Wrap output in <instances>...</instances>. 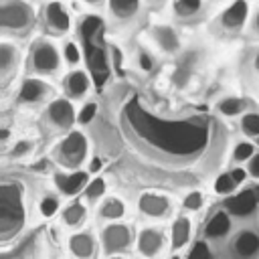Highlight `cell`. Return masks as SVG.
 I'll list each match as a JSON object with an SVG mask.
<instances>
[{
    "mask_svg": "<svg viewBox=\"0 0 259 259\" xmlns=\"http://www.w3.org/2000/svg\"><path fill=\"white\" fill-rule=\"evenodd\" d=\"M87 156V140L81 132H71L57 148V160L61 166L77 168Z\"/></svg>",
    "mask_w": 259,
    "mask_h": 259,
    "instance_id": "obj_1",
    "label": "cell"
},
{
    "mask_svg": "<svg viewBox=\"0 0 259 259\" xmlns=\"http://www.w3.org/2000/svg\"><path fill=\"white\" fill-rule=\"evenodd\" d=\"M32 22V10L16 0H4L0 6V24L4 28L22 30Z\"/></svg>",
    "mask_w": 259,
    "mask_h": 259,
    "instance_id": "obj_2",
    "label": "cell"
},
{
    "mask_svg": "<svg viewBox=\"0 0 259 259\" xmlns=\"http://www.w3.org/2000/svg\"><path fill=\"white\" fill-rule=\"evenodd\" d=\"M101 243H103V251L107 255L119 253V251L130 247V243H132V229L127 225H109L101 233Z\"/></svg>",
    "mask_w": 259,
    "mask_h": 259,
    "instance_id": "obj_3",
    "label": "cell"
},
{
    "mask_svg": "<svg viewBox=\"0 0 259 259\" xmlns=\"http://www.w3.org/2000/svg\"><path fill=\"white\" fill-rule=\"evenodd\" d=\"M257 204H259V196H257L255 188L253 190H241L239 194L227 196V200H225V208L231 214L241 217V219L251 217L257 210Z\"/></svg>",
    "mask_w": 259,
    "mask_h": 259,
    "instance_id": "obj_4",
    "label": "cell"
},
{
    "mask_svg": "<svg viewBox=\"0 0 259 259\" xmlns=\"http://www.w3.org/2000/svg\"><path fill=\"white\" fill-rule=\"evenodd\" d=\"M87 184H89L87 170H73L71 174H55V186L65 196H75L77 192L85 190Z\"/></svg>",
    "mask_w": 259,
    "mask_h": 259,
    "instance_id": "obj_5",
    "label": "cell"
},
{
    "mask_svg": "<svg viewBox=\"0 0 259 259\" xmlns=\"http://www.w3.org/2000/svg\"><path fill=\"white\" fill-rule=\"evenodd\" d=\"M47 117L51 119V123L55 127L69 130L75 121V109L67 99H55L47 109Z\"/></svg>",
    "mask_w": 259,
    "mask_h": 259,
    "instance_id": "obj_6",
    "label": "cell"
},
{
    "mask_svg": "<svg viewBox=\"0 0 259 259\" xmlns=\"http://www.w3.org/2000/svg\"><path fill=\"white\" fill-rule=\"evenodd\" d=\"M32 67L38 73H53L59 67V53L53 45L42 42L32 51Z\"/></svg>",
    "mask_w": 259,
    "mask_h": 259,
    "instance_id": "obj_7",
    "label": "cell"
},
{
    "mask_svg": "<svg viewBox=\"0 0 259 259\" xmlns=\"http://www.w3.org/2000/svg\"><path fill=\"white\" fill-rule=\"evenodd\" d=\"M233 251L239 259L259 257V235L253 231H241L233 241Z\"/></svg>",
    "mask_w": 259,
    "mask_h": 259,
    "instance_id": "obj_8",
    "label": "cell"
},
{
    "mask_svg": "<svg viewBox=\"0 0 259 259\" xmlns=\"http://www.w3.org/2000/svg\"><path fill=\"white\" fill-rule=\"evenodd\" d=\"M164 247V233L156 229H144L138 235V251L144 257H156Z\"/></svg>",
    "mask_w": 259,
    "mask_h": 259,
    "instance_id": "obj_9",
    "label": "cell"
},
{
    "mask_svg": "<svg viewBox=\"0 0 259 259\" xmlns=\"http://www.w3.org/2000/svg\"><path fill=\"white\" fill-rule=\"evenodd\" d=\"M138 206L144 214L148 217H164L170 208V202L166 196H160V194H142L140 200H138Z\"/></svg>",
    "mask_w": 259,
    "mask_h": 259,
    "instance_id": "obj_10",
    "label": "cell"
},
{
    "mask_svg": "<svg viewBox=\"0 0 259 259\" xmlns=\"http://www.w3.org/2000/svg\"><path fill=\"white\" fill-rule=\"evenodd\" d=\"M231 212L229 210H217L210 221L204 227V237L206 239H221L231 231Z\"/></svg>",
    "mask_w": 259,
    "mask_h": 259,
    "instance_id": "obj_11",
    "label": "cell"
},
{
    "mask_svg": "<svg viewBox=\"0 0 259 259\" xmlns=\"http://www.w3.org/2000/svg\"><path fill=\"white\" fill-rule=\"evenodd\" d=\"M49 85L40 79H26L20 87V93H18V99L22 103H38L47 93H49Z\"/></svg>",
    "mask_w": 259,
    "mask_h": 259,
    "instance_id": "obj_12",
    "label": "cell"
},
{
    "mask_svg": "<svg viewBox=\"0 0 259 259\" xmlns=\"http://www.w3.org/2000/svg\"><path fill=\"white\" fill-rule=\"evenodd\" d=\"M247 14H249V6L245 0H237L233 6H229L223 16H221V22L225 28H239L245 24L247 20Z\"/></svg>",
    "mask_w": 259,
    "mask_h": 259,
    "instance_id": "obj_13",
    "label": "cell"
},
{
    "mask_svg": "<svg viewBox=\"0 0 259 259\" xmlns=\"http://www.w3.org/2000/svg\"><path fill=\"white\" fill-rule=\"evenodd\" d=\"M69 249L79 259H89L95 253V239L87 233H77L69 239Z\"/></svg>",
    "mask_w": 259,
    "mask_h": 259,
    "instance_id": "obj_14",
    "label": "cell"
},
{
    "mask_svg": "<svg viewBox=\"0 0 259 259\" xmlns=\"http://www.w3.org/2000/svg\"><path fill=\"white\" fill-rule=\"evenodd\" d=\"M47 24L57 34L67 32V28H69V16H67V12L63 10V6L59 2H51L47 6Z\"/></svg>",
    "mask_w": 259,
    "mask_h": 259,
    "instance_id": "obj_15",
    "label": "cell"
},
{
    "mask_svg": "<svg viewBox=\"0 0 259 259\" xmlns=\"http://www.w3.org/2000/svg\"><path fill=\"white\" fill-rule=\"evenodd\" d=\"M65 89L71 97H81L89 89V77L83 71H73L65 79Z\"/></svg>",
    "mask_w": 259,
    "mask_h": 259,
    "instance_id": "obj_16",
    "label": "cell"
},
{
    "mask_svg": "<svg viewBox=\"0 0 259 259\" xmlns=\"http://www.w3.org/2000/svg\"><path fill=\"white\" fill-rule=\"evenodd\" d=\"M190 239V221L186 217H178L172 225V249H180Z\"/></svg>",
    "mask_w": 259,
    "mask_h": 259,
    "instance_id": "obj_17",
    "label": "cell"
},
{
    "mask_svg": "<svg viewBox=\"0 0 259 259\" xmlns=\"http://www.w3.org/2000/svg\"><path fill=\"white\" fill-rule=\"evenodd\" d=\"M85 219H87V208L81 202H73L63 210V221L69 227H79L85 223Z\"/></svg>",
    "mask_w": 259,
    "mask_h": 259,
    "instance_id": "obj_18",
    "label": "cell"
},
{
    "mask_svg": "<svg viewBox=\"0 0 259 259\" xmlns=\"http://www.w3.org/2000/svg\"><path fill=\"white\" fill-rule=\"evenodd\" d=\"M140 0H109V10L117 18H130L138 12Z\"/></svg>",
    "mask_w": 259,
    "mask_h": 259,
    "instance_id": "obj_19",
    "label": "cell"
},
{
    "mask_svg": "<svg viewBox=\"0 0 259 259\" xmlns=\"http://www.w3.org/2000/svg\"><path fill=\"white\" fill-rule=\"evenodd\" d=\"M123 212H125V206H123V202L119 200V198H107L103 204H101V208H99V217L101 219H111V221H115V219H121L123 217Z\"/></svg>",
    "mask_w": 259,
    "mask_h": 259,
    "instance_id": "obj_20",
    "label": "cell"
},
{
    "mask_svg": "<svg viewBox=\"0 0 259 259\" xmlns=\"http://www.w3.org/2000/svg\"><path fill=\"white\" fill-rule=\"evenodd\" d=\"M245 99H239V97H225L219 101V111L227 117H233V115H239L243 109H245Z\"/></svg>",
    "mask_w": 259,
    "mask_h": 259,
    "instance_id": "obj_21",
    "label": "cell"
},
{
    "mask_svg": "<svg viewBox=\"0 0 259 259\" xmlns=\"http://www.w3.org/2000/svg\"><path fill=\"white\" fill-rule=\"evenodd\" d=\"M12 65H16V51L10 45H2L0 47V75L6 77Z\"/></svg>",
    "mask_w": 259,
    "mask_h": 259,
    "instance_id": "obj_22",
    "label": "cell"
},
{
    "mask_svg": "<svg viewBox=\"0 0 259 259\" xmlns=\"http://www.w3.org/2000/svg\"><path fill=\"white\" fill-rule=\"evenodd\" d=\"M237 180L233 178V174L231 172H223L217 180H214V192L217 194H231V192H235V188H237Z\"/></svg>",
    "mask_w": 259,
    "mask_h": 259,
    "instance_id": "obj_23",
    "label": "cell"
},
{
    "mask_svg": "<svg viewBox=\"0 0 259 259\" xmlns=\"http://www.w3.org/2000/svg\"><path fill=\"white\" fill-rule=\"evenodd\" d=\"M103 192H105V180H103V178H93V180H89V184H87L85 190H83V194H85V198H87L89 202H95L97 198H101Z\"/></svg>",
    "mask_w": 259,
    "mask_h": 259,
    "instance_id": "obj_24",
    "label": "cell"
},
{
    "mask_svg": "<svg viewBox=\"0 0 259 259\" xmlns=\"http://www.w3.org/2000/svg\"><path fill=\"white\" fill-rule=\"evenodd\" d=\"M200 0H174V10L178 16H192L200 10Z\"/></svg>",
    "mask_w": 259,
    "mask_h": 259,
    "instance_id": "obj_25",
    "label": "cell"
},
{
    "mask_svg": "<svg viewBox=\"0 0 259 259\" xmlns=\"http://www.w3.org/2000/svg\"><path fill=\"white\" fill-rule=\"evenodd\" d=\"M241 130L249 138H259V113H247V115H243Z\"/></svg>",
    "mask_w": 259,
    "mask_h": 259,
    "instance_id": "obj_26",
    "label": "cell"
},
{
    "mask_svg": "<svg viewBox=\"0 0 259 259\" xmlns=\"http://www.w3.org/2000/svg\"><path fill=\"white\" fill-rule=\"evenodd\" d=\"M253 154H255V144H251V142H239L233 150L235 162H249L253 158Z\"/></svg>",
    "mask_w": 259,
    "mask_h": 259,
    "instance_id": "obj_27",
    "label": "cell"
},
{
    "mask_svg": "<svg viewBox=\"0 0 259 259\" xmlns=\"http://www.w3.org/2000/svg\"><path fill=\"white\" fill-rule=\"evenodd\" d=\"M59 206H61L59 196L47 194V196H42V200H40V204H38V210H40L42 217H53V214L59 210Z\"/></svg>",
    "mask_w": 259,
    "mask_h": 259,
    "instance_id": "obj_28",
    "label": "cell"
},
{
    "mask_svg": "<svg viewBox=\"0 0 259 259\" xmlns=\"http://www.w3.org/2000/svg\"><path fill=\"white\" fill-rule=\"evenodd\" d=\"M184 208L186 210H198L200 206H202V192H198V190H194V192H190V194H186V198H184Z\"/></svg>",
    "mask_w": 259,
    "mask_h": 259,
    "instance_id": "obj_29",
    "label": "cell"
},
{
    "mask_svg": "<svg viewBox=\"0 0 259 259\" xmlns=\"http://www.w3.org/2000/svg\"><path fill=\"white\" fill-rule=\"evenodd\" d=\"M95 113H97V105H95V103H87V105L79 111L77 121H79V123H89V121L95 117Z\"/></svg>",
    "mask_w": 259,
    "mask_h": 259,
    "instance_id": "obj_30",
    "label": "cell"
},
{
    "mask_svg": "<svg viewBox=\"0 0 259 259\" xmlns=\"http://www.w3.org/2000/svg\"><path fill=\"white\" fill-rule=\"evenodd\" d=\"M30 150H32V142H28V140H20V142H16V144H14V148H12L10 156H12V158H20V156L28 154Z\"/></svg>",
    "mask_w": 259,
    "mask_h": 259,
    "instance_id": "obj_31",
    "label": "cell"
},
{
    "mask_svg": "<svg viewBox=\"0 0 259 259\" xmlns=\"http://www.w3.org/2000/svg\"><path fill=\"white\" fill-rule=\"evenodd\" d=\"M188 259H212V255H210V251H208L206 243H196Z\"/></svg>",
    "mask_w": 259,
    "mask_h": 259,
    "instance_id": "obj_32",
    "label": "cell"
},
{
    "mask_svg": "<svg viewBox=\"0 0 259 259\" xmlns=\"http://www.w3.org/2000/svg\"><path fill=\"white\" fill-rule=\"evenodd\" d=\"M65 59H67V63H71V65L79 63L81 53H79V49H77L75 42H67V47H65Z\"/></svg>",
    "mask_w": 259,
    "mask_h": 259,
    "instance_id": "obj_33",
    "label": "cell"
},
{
    "mask_svg": "<svg viewBox=\"0 0 259 259\" xmlns=\"http://www.w3.org/2000/svg\"><path fill=\"white\" fill-rule=\"evenodd\" d=\"M247 172H249L253 178H257V180H259V152H255V154H253V158L247 162Z\"/></svg>",
    "mask_w": 259,
    "mask_h": 259,
    "instance_id": "obj_34",
    "label": "cell"
},
{
    "mask_svg": "<svg viewBox=\"0 0 259 259\" xmlns=\"http://www.w3.org/2000/svg\"><path fill=\"white\" fill-rule=\"evenodd\" d=\"M140 67H142V71H152V69H154L152 57L146 55V53H142V55H140Z\"/></svg>",
    "mask_w": 259,
    "mask_h": 259,
    "instance_id": "obj_35",
    "label": "cell"
},
{
    "mask_svg": "<svg viewBox=\"0 0 259 259\" xmlns=\"http://www.w3.org/2000/svg\"><path fill=\"white\" fill-rule=\"evenodd\" d=\"M231 174H233V178L241 184V182H245V180H247V174H249V172H247V170H243V168H233V170H231Z\"/></svg>",
    "mask_w": 259,
    "mask_h": 259,
    "instance_id": "obj_36",
    "label": "cell"
},
{
    "mask_svg": "<svg viewBox=\"0 0 259 259\" xmlns=\"http://www.w3.org/2000/svg\"><path fill=\"white\" fill-rule=\"evenodd\" d=\"M101 170V160L99 158H93L91 160V166H89V172H99Z\"/></svg>",
    "mask_w": 259,
    "mask_h": 259,
    "instance_id": "obj_37",
    "label": "cell"
},
{
    "mask_svg": "<svg viewBox=\"0 0 259 259\" xmlns=\"http://www.w3.org/2000/svg\"><path fill=\"white\" fill-rule=\"evenodd\" d=\"M255 28L259 30V12H257V16H255Z\"/></svg>",
    "mask_w": 259,
    "mask_h": 259,
    "instance_id": "obj_38",
    "label": "cell"
},
{
    "mask_svg": "<svg viewBox=\"0 0 259 259\" xmlns=\"http://www.w3.org/2000/svg\"><path fill=\"white\" fill-rule=\"evenodd\" d=\"M255 69H257V71H259V55H257V57H255Z\"/></svg>",
    "mask_w": 259,
    "mask_h": 259,
    "instance_id": "obj_39",
    "label": "cell"
},
{
    "mask_svg": "<svg viewBox=\"0 0 259 259\" xmlns=\"http://www.w3.org/2000/svg\"><path fill=\"white\" fill-rule=\"evenodd\" d=\"M85 2H89V4H95V2H101V0H85Z\"/></svg>",
    "mask_w": 259,
    "mask_h": 259,
    "instance_id": "obj_40",
    "label": "cell"
},
{
    "mask_svg": "<svg viewBox=\"0 0 259 259\" xmlns=\"http://www.w3.org/2000/svg\"><path fill=\"white\" fill-rule=\"evenodd\" d=\"M170 259H180V257H178V255H172V257H170Z\"/></svg>",
    "mask_w": 259,
    "mask_h": 259,
    "instance_id": "obj_41",
    "label": "cell"
},
{
    "mask_svg": "<svg viewBox=\"0 0 259 259\" xmlns=\"http://www.w3.org/2000/svg\"><path fill=\"white\" fill-rule=\"evenodd\" d=\"M111 259H121V257H111Z\"/></svg>",
    "mask_w": 259,
    "mask_h": 259,
    "instance_id": "obj_42",
    "label": "cell"
},
{
    "mask_svg": "<svg viewBox=\"0 0 259 259\" xmlns=\"http://www.w3.org/2000/svg\"><path fill=\"white\" fill-rule=\"evenodd\" d=\"M255 140H257V144H259V138H255Z\"/></svg>",
    "mask_w": 259,
    "mask_h": 259,
    "instance_id": "obj_43",
    "label": "cell"
}]
</instances>
